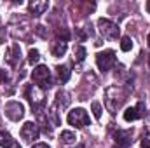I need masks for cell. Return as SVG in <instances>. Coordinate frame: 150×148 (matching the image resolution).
Returning a JSON list of instances; mask_svg holds the SVG:
<instances>
[{
    "label": "cell",
    "mask_w": 150,
    "mask_h": 148,
    "mask_svg": "<svg viewBox=\"0 0 150 148\" xmlns=\"http://www.w3.org/2000/svg\"><path fill=\"white\" fill-rule=\"evenodd\" d=\"M75 140H77V138H75V132H72V131H63V132H61V141H63V143L68 145V143H74Z\"/></svg>",
    "instance_id": "cell-13"
},
{
    "label": "cell",
    "mask_w": 150,
    "mask_h": 148,
    "mask_svg": "<svg viewBox=\"0 0 150 148\" xmlns=\"http://www.w3.org/2000/svg\"><path fill=\"white\" fill-rule=\"evenodd\" d=\"M38 59H40V52H38L37 49H30V52H28V61L33 65V63H37Z\"/></svg>",
    "instance_id": "cell-15"
},
{
    "label": "cell",
    "mask_w": 150,
    "mask_h": 148,
    "mask_svg": "<svg viewBox=\"0 0 150 148\" xmlns=\"http://www.w3.org/2000/svg\"><path fill=\"white\" fill-rule=\"evenodd\" d=\"M75 59H77V61H84V59H86V49H84L82 45H79V47L75 49Z\"/></svg>",
    "instance_id": "cell-16"
},
{
    "label": "cell",
    "mask_w": 150,
    "mask_h": 148,
    "mask_svg": "<svg viewBox=\"0 0 150 148\" xmlns=\"http://www.w3.org/2000/svg\"><path fill=\"white\" fill-rule=\"evenodd\" d=\"M147 40H149V45H150V33H149V38H147Z\"/></svg>",
    "instance_id": "cell-24"
},
{
    "label": "cell",
    "mask_w": 150,
    "mask_h": 148,
    "mask_svg": "<svg viewBox=\"0 0 150 148\" xmlns=\"http://www.w3.org/2000/svg\"><path fill=\"white\" fill-rule=\"evenodd\" d=\"M37 33L40 37H45V32H44V26H37Z\"/></svg>",
    "instance_id": "cell-20"
},
{
    "label": "cell",
    "mask_w": 150,
    "mask_h": 148,
    "mask_svg": "<svg viewBox=\"0 0 150 148\" xmlns=\"http://www.w3.org/2000/svg\"><path fill=\"white\" fill-rule=\"evenodd\" d=\"M12 143H14L12 136H11L9 132H5V131H0V147L11 148V147H12Z\"/></svg>",
    "instance_id": "cell-9"
},
{
    "label": "cell",
    "mask_w": 150,
    "mask_h": 148,
    "mask_svg": "<svg viewBox=\"0 0 150 148\" xmlns=\"http://www.w3.org/2000/svg\"><path fill=\"white\" fill-rule=\"evenodd\" d=\"M67 49H68L67 42H59V44H56V45L52 47V54H54L56 58H61V56L67 52Z\"/></svg>",
    "instance_id": "cell-10"
},
{
    "label": "cell",
    "mask_w": 150,
    "mask_h": 148,
    "mask_svg": "<svg viewBox=\"0 0 150 148\" xmlns=\"http://www.w3.org/2000/svg\"><path fill=\"white\" fill-rule=\"evenodd\" d=\"M38 136H40V129H38V125L35 122H25L23 124V127H21V138L25 140V141H33V140H37Z\"/></svg>",
    "instance_id": "cell-5"
},
{
    "label": "cell",
    "mask_w": 150,
    "mask_h": 148,
    "mask_svg": "<svg viewBox=\"0 0 150 148\" xmlns=\"http://www.w3.org/2000/svg\"><path fill=\"white\" fill-rule=\"evenodd\" d=\"M142 148H150V140H142Z\"/></svg>",
    "instance_id": "cell-19"
},
{
    "label": "cell",
    "mask_w": 150,
    "mask_h": 148,
    "mask_svg": "<svg viewBox=\"0 0 150 148\" xmlns=\"http://www.w3.org/2000/svg\"><path fill=\"white\" fill-rule=\"evenodd\" d=\"M26 96H28V99H30V103H32L33 108H38L44 103V91L38 85H35V84L26 89Z\"/></svg>",
    "instance_id": "cell-6"
},
{
    "label": "cell",
    "mask_w": 150,
    "mask_h": 148,
    "mask_svg": "<svg viewBox=\"0 0 150 148\" xmlns=\"http://www.w3.org/2000/svg\"><path fill=\"white\" fill-rule=\"evenodd\" d=\"M28 9H30V12H33V16H40V14H44L47 9H49V2H45V0H33V2H30L28 4Z\"/></svg>",
    "instance_id": "cell-8"
},
{
    "label": "cell",
    "mask_w": 150,
    "mask_h": 148,
    "mask_svg": "<svg viewBox=\"0 0 150 148\" xmlns=\"http://www.w3.org/2000/svg\"><path fill=\"white\" fill-rule=\"evenodd\" d=\"M79 148H84V147H79Z\"/></svg>",
    "instance_id": "cell-26"
},
{
    "label": "cell",
    "mask_w": 150,
    "mask_h": 148,
    "mask_svg": "<svg viewBox=\"0 0 150 148\" xmlns=\"http://www.w3.org/2000/svg\"><path fill=\"white\" fill-rule=\"evenodd\" d=\"M91 108H93V115H94V118H101V105H100L98 101H94V103L91 105Z\"/></svg>",
    "instance_id": "cell-17"
},
{
    "label": "cell",
    "mask_w": 150,
    "mask_h": 148,
    "mask_svg": "<svg viewBox=\"0 0 150 148\" xmlns=\"http://www.w3.org/2000/svg\"><path fill=\"white\" fill-rule=\"evenodd\" d=\"M5 115L11 120H19L25 115V108H23V105L19 101H9L5 105Z\"/></svg>",
    "instance_id": "cell-7"
},
{
    "label": "cell",
    "mask_w": 150,
    "mask_h": 148,
    "mask_svg": "<svg viewBox=\"0 0 150 148\" xmlns=\"http://www.w3.org/2000/svg\"><path fill=\"white\" fill-rule=\"evenodd\" d=\"M32 80L37 84L42 91L49 89L51 87V72H49V68L44 66V65H38L37 68L33 70V73H32Z\"/></svg>",
    "instance_id": "cell-1"
},
{
    "label": "cell",
    "mask_w": 150,
    "mask_h": 148,
    "mask_svg": "<svg viewBox=\"0 0 150 148\" xmlns=\"http://www.w3.org/2000/svg\"><path fill=\"white\" fill-rule=\"evenodd\" d=\"M11 148H21V147H19V143H16V141H14V143H12V147H11Z\"/></svg>",
    "instance_id": "cell-22"
},
{
    "label": "cell",
    "mask_w": 150,
    "mask_h": 148,
    "mask_svg": "<svg viewBox=\"0 0 150 148\" xmlns=\"http://www.w3.org/2000/svg\"><path fill=\"white\" fill-rule=\"evenodd\" d=\"M149 66H150V54H149Z\"/></svg>",
    "instance_id": "cell-25"
},
{
    "label": "cell",
    "mask_w": 150,
    "mask_h": 148,
    "mask_svg": "<svg viewBox=\"0 0 150 148\" xmlns=\"http://www.w3.org/2000/svg\"><path fill=\"white\" fill-rule=\"evenodd\" d=\"M98 26H100V33L103 35L105 38H117L120 35V30H119V26L112 23L110 19H98Z\"/></svg>",
    "instance_id": "cell-4"
},
{
    "label": "cell",
    "mask_w": 150,
    "mask_h": 148,
    "mask_svg": "<svg viewBox=\"0 0 150 148\" xmlns=\"http://www.w3.org/2000/svg\"><path fill=\"white\" fill-rule=\"evenodd\" d=\"M147 11H149V12H150V0H149V2H147Z\"/></svg>",
    "instance_id": "cell-23"
},
{
    "label": "cell",
    "mask_w": 150,
    "mask_h": 148,
    "mask_svg": "<svg viewBox=\"0 0 150 148\" xmlns=\"http://www.w3.org/2000/svg\"><path fill=\"white\" fill-rule=\"evenodd\" d=\"M115 63V52L113 51H103L96 54V65L100 72H108Z\"/></svg>",
    "instance_id": "cell-3"
},
{
    "label": "cell",
    "mask_w": 150,
    "mask_h": 148,
    "mask_svg": "<svg viewBox=\"0 0 150 148\" xmlns=\"http://www.w3.org/2000/svg\"><path fill=\"white\" fill-rule=\"evenodd\" d=\"M32 148H51V147L45 145V143H38V145H35V147H32Z\"/></svg>",
    "instance_id": "cell-21"
},
{
    "label": "cell",
    "mask_w": 150,
    "mask_h": 148,
    "mask_svg": "<svg viewBox=\"0 0 150 148\" xmlns=\"http://www.w3.org/2000/svg\"><path fill=\"white\" fill-rule=\"evenodd\" d=\"M138 117H140V115H138V111H136L134 106L126 108V111H124V120H126V122H133V120H136Z\"/></svg>",
    "instance_id": "cell-11"
},
{
    "label": "cell",
    "mask_w": 150,
    "mask_h": 148,
    "mask_svg": "<svg viewBox=\"0 0 150 148\" xmlns=\"http://www.w3.org/2000/svg\"><path fill=\"white\" fill-rule=\"evenodd\" d=\"M5 80H7V72L0 70V82H5Z\"/></svg>",
    "instance_id": "cell-18"
},
{
    "label": "cell",
    "mask_w": 150,
    "mask_h": 148,
    "mask_svg": "<svg viewBox=\"0 0 150 148\" xmlns=\"http://www.w3.org/2000/svg\"><path fill=\"white\" fill-rule=\"evenodd\" d=\"M120 49L124 52H127V51L133 49V40H131V37H122V40H120Z\"/></svg>",
    "instance_id": "cell-14"
},
{
    "label": "cell",
    "mask_w": 150,
    "mask_h": 148,
    "mask_svg": "<svg viewBox=\"0 0 150 148\" xmlns=\"http://www.w3.org/2000/svg\"><path fill=\"white\" fill-rule=\"evenodd\" d=\"M68 124L75 125V127H86L89 125V115L84 108H75V110L68 111V117H67Z\"/></svg>",
    "instance_id": "cell-2"
},
{
    "label": "cell",
    "mask_w": 150,
    "mask_h": 148,
    "mask_svg": "<svg viewBox=\"0 0 150 148\" xmlns=\"http://www.w3.org/2000/svg\"><path fill=\"white\" fill-rule=\"evenodd\" d=\"M56 70H58V77H59L61 82H68V78H70V70H68V66H58Z\"/></svg>",
    "instance_id": "cell-12"
}]
</instances>
